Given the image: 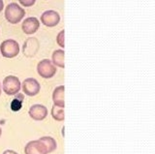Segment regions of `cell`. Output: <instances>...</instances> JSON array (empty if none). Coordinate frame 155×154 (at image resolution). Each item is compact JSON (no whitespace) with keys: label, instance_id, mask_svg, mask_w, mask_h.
Instances as JSON below:
<instances>
[{"label":"cell","instance_id":"3957f363","mask_svg":"<svg viewBox=\"0 0 155 154\" xmlns=\"http://www.w3.org/2000/svg\"><path fill=\"white\" fill-rule=\"evenodd\" d=\"M2 88L7 95H16L21 88V80L16 76H7L3 80Z\"/></svg>","mask_w":155,"mask_h":154},{"label":"cell","instance_id":"7c38bea8","mask_svg":"<svg viewBox=\"0 0 155 154\" xmlns=\"http://www.w3.org/2000/svg\"><path fill=\"white\" fill-rule=\"evenodd\" d=\"M64 56H65V52L64 50H55L52 52L51 55V62L52 64L55 67L58 68H63L64 69L65 64H64Z\"/></svg>","mask_w":155,"mask_h":154},{"label":"cell","instance_id":"ac0fdd59","mask_svg":"<svg viewBox=\"0 0 155 154\" xmlns=\"http://www.w3.org/2000/svg\"><path fill=\"white\" fill-rule=\"evenodd\" d=\"M2 154H18V153L16 152L15 150H11V149H7V150H5Z\"/></svg>","mask_w":155,"mask_h":154},{"label":"cell","instance_id":"e0dca14e","mask_svg":"<svg viewBox=\"0 0 155 154\" xmlns=\"http://www.w3.org/2000/svg\"><path fill=\"white\" fill-rule=\"evenodd\" d=\"M12 104H16V106H12V110H14V112H18V110H21V101L18 102V99H15Z\"/></svg>","mask_w":155,"mask_h":154},{"label":"cell","instance_id":"52a82bcc","mask_svg":"<svg viewBox=\"0 0 155 154\" xmlns=\"http://www.w3.org/2000/svg\"><path fill=\"white\" fill-rule=\"evenodd\" d=\"M39 28H40V21L35 17L26 18L21 23V29L24 34L27 35H32L36 33Z\"/></svg>","mask_w":155,"mask_h":154},{"label":"cell","instance_id":"8992f818","mask_svg":"<svg viewBox=\"0 0 155 154\" xmlns=\"http://www.w3.org/2000/svg\"><path fill=\"white\" fill-rule=\"evenodd\" d=\"M41 22L45 26L48 27H54L60 21V16L54 10H48L45 11L41 15Z\"/></svg>","mask_w":155,"mask_h":154},{"label":"cell","instance_id":"ba28073f","mask_svg":"<svg viewBox=\"0 0 155 154\" xmlns=\"http://www.w3.org/2000/svg\"><path fill=\"white\" fill-rule=\"evenodd\" d=\"M28 114L35 121H42L48 116V109L44 105H32L28 110Z\"/></svg>","mask_w":155,"mask_h":154},{"label":"cell","instance_id":"d6986e66","mask_svg":"<svg viewBox=\"0 0 155 154\" xmlns=\"http://www.w3.org/2000/svg\"><path fill=\"white\" fill-rule=\"evenodd\" d=\"M3 9H4V2L3 0H0V13L3 11Z\"/></svg>","mask_w":155,"mask_h":154},{"label":"cell","instance_id":"9c48e42d","mask_svg":"<svg viewBox=\"0 0 155 154\" xmlns=\"http://www.w3.org/2000/svg\"><path fill=\"white\" fill-rule=\"evenodd\" d=\"M39 47H40V44L36 38H28L23 44V54L26 57H33L39 51Z\"/></svg>","mask_w":155,"mask_h":154},{"label":"cell","instance_id":"277c9868","mask_svg":"<svg viewBox=\"0 0 155 154\" xmlns=\"http://www.w3.org/2000/svg\"><path fill=\"white\" fill-rule=\"evenodd\" d=\"M56 72V67L48 59H42L37 64V73L43 79H51Z\"/></svg>","mask_w":155,"mask_h":154},{"label":"cell","instance_id":"5b68a950","mask_svg":"<svg viewBox=\"0 0 155 154\" xmlns=\"http://www.w3.org/2000/svg\"><path fill=\"white\" fill-rule=\"evenodd\" d=\"M21 88L25 95L29 96V97H34L40 92L41 85L36 79L27 78L22 81Z\"/></svg>","mask_w":155,"mask_h":154},{"label":"cell","instance_id":"8fae6325","mask_svg":"<svg viewBox=\"0 0 155 154\" xmlns=\"http://www.w3.org/2000/svg\"><path fill=\"white\" fill-rule=\"evenodd\" d=\"M64 92H65V86L59 85L55 87V89L52 92V102L54 106L57 107L64 108L65 102H64Z\"/></svg>","mask_w":155,"mask_h":154},{"label":"cell","instance_id":"2e32d148","mask_svg":"<svg viewBox=\"0 0 155 154\" xmlns=\"http://www.w3.org/2000/svg\"><path fill=\"white\" fill-rule=\"evenodd\" d=\"M18 2H19V4H21L22 7L28 8V7L33 6L34 4H35L36 0H18Z\"/></svg>","mask_w":155,"mask_h":154},{"label":"cell","instance_id":"4fadbf2b","mask_svg":"<svg viewBox=\"0 0 155 154\" xmlns=\"http://www.w3.org/2000/svg\"><path fill=\"white\" fill-rule=\"evenodd\" d=\"M39 141H40L43 146H45L46 150L48 153H51V152H53L57 148V143H56V141L52 137H50V136H45V137H42L39 139Z\"/></svg>","mask_w":155,"mask_h":154},{"label":"cell","instance_id":"6da1fadb","mask_svg":"<svg viewBox=\"0 0 155 154\" xmlns=\"http://www.w3.org/2000/svg\"><path fill=\"white\" fill-rule=\"evenodd\" d=\"M4 16L9 23L17 25L23 20L24 16H25V10L21 6H19L18 3L12 2L8 4L7 7L5 8Z\"/></svg>","mask_w":155,"mask_h":154},{"label":"cell","instance_id":"9a60e30c","mask_svg":"<svg viewBox=\"0 0 155 154\" xmlns=\"http://www.w3.org/2000/svg\"><path fill=\"white\" fill-rule=\"evenodd\" d=\"M56 43L61 49H64L65 48V30L64 29L59 31V33L56 35Z\"/></svg>","mask_w":155,"mask_h":154},{"label":"cell","instance_id":"7a4b0ae2","mask_svg":"<svg viewBox=\"0 0 155 154\" xmlns=\"http://www.w3.org/2000/svg\"><path fill=\"white\" fill-rule=\"evenodd\" d=\"M0 52L5 58H14L19 54V45L16 40H5L0 45Z\"/></svg>","mask_w":155,"mask_h":154},{"label":"cell","instance_id":"5bb4252c","mask_svg":"<svg viewBox=\"0 0 155 154\" xmlns=\"http://www.w3.org/2000/svg\"><path fill=\"white\" fill-rule=\"evenodd\" d=\"M51 116L56 121H63L65 119L64 108L57 107V106L53 105L51 109Z\"/></svg>","mask_w":155,"mask_h":154},{"label":"cell","instance_id":"44dd1931","mask_svg":"<svg viewBox=\"0 0 155 154\" xmlns=\"http://www.w3.org/2000/svg\"><path fill=\"white\" fill-rule=\"evenodd\" d=\"M1 91H2V88H1V84H0V95H1Z\"/></svg>","mask_w":155,"mask_h":154},{"label":"cell","instance_id":"30bf717a","mask_svg":"<svg viewBox=\"0 0 155 154\" xmlns=\"http://www.w3.org/2000/svg\"><path fill=\"white\" fill-rule=\"evenodd\" d=\"M24 153L25 154H48L45 146L43 143L36 139V141H31L26 143L24 147Z\"/></svg>","mask_w":155,"mask_h":154},{"label":"cell","instance_id":"ffe728a7","mask_svg":"<svg viewBox=\"0 0 155 154\" xmlns=\"http://www.w3.org/2000/svg\"><path fill=\"white\" fill-rule=\"evenodd\" d=\"M1 135H2V129L0 127V137H1Z\"/></svg>","mask_w":155,"mask_h":154}]
</instances>
